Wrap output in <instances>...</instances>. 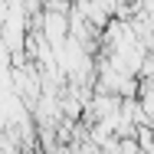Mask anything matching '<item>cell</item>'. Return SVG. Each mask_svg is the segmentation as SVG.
I'll return each mask as SVG.
<instances>
[{
  "instance_id": "obj_1",
  "label": "cell",
  "mask_w": 154,
  "mask_h": 154,
  "mask_svg": "<svg viewBox=\"0 0 154 154\" xmlns=\"http://www.w3.org/2000/svg\"><path fill=\"white\" fill-rule=\"evenodd\" d=\"M36 26H39V33L53 43V49H59L62 43L69 39V13H62V10H43L39 17H36Z\"/></svg>"
}]
</instances>
